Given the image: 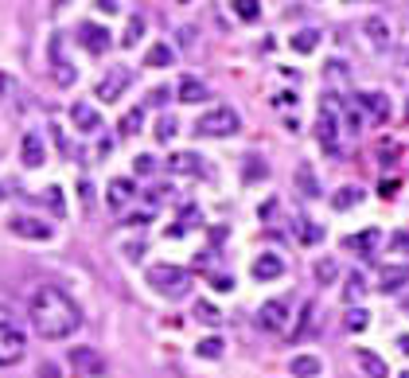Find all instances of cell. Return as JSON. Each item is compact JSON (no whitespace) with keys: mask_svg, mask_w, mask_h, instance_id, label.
Wrapping results in <instances>:
<instances>
[{"mask_svg":"<svg viewBox=\"0 0 409 378\" xmlns=\"http://www.w3.org/2000/svg\"><path fill=\"white\" fill-rule=\"evenodd\" d=\"M363 35L370 39V47L382 51L386 43H390V24H386L382 16H370V20H363Z\"/></svg>","mask_w":409,"mask_h":378,"instance_id":"obj_18","label":"cell"},{"mask_svg":"<svg viewBox=\"0 0 409 378\" xmlns=\"http://www.w3.org/2000/svg\"><path fill=\"white\" fill-rule=\"evenodd\" d=\"M289 370L296 378H320V370H324V363L316 359V355H296V359L289 363Z\"/></svg>","mask_w":409,"mask_h":378,"instance_id":"obj_22","label":"cell"},{"mask_svg":"<svg viewBox=\"0 0 409 378\" xmlns=\"http://www.w3.org/2000/svg\"><path fill=\"white\" fill-rule=\"evenodd\" d=\"M367 324H370V312L367 308H351L347 312V332H367Z\"/></svg>","mask_w":409,"mask_h":378,"instance_id":"obj_34","label":"cell"},{"mask_svg":"<svg viewBox=\"0 0 409 378\" xmlns=\"http://www.w3.org/2000/svg\"><path fill=\"white\" fill-rule=\"evenodd\" d=\"M133 172L137 176H152V172H156V156H144L141 152V156L133 160Z\"/></svg>","mask_w":409,"mask_h":378,"instance_id":"obj_38","label":"cell"},{"mask_svg":"<svg viewBox=\"0 0 409 378\" xmlns=\"http://www.w3.org/2000/svg\"><path fill=\"white\" fill-rule=\"evenodd\" d=\"M27 320H32L35 336L43 339H70L78 328H82V308L75 304V296L58 285H39L32 293V304H27Z\"/></svg>","mask_w":409,"mask_h":378,"instance_id":"obj_1","label":"cell"},{"mask_svg":"<svg viewBox=\"0 0 409 378\" xmlns=\"http://www.w3.org/2000/svg\"><path fill=\"white\" fill-rule=\"evenodd\" d=\"M133 195H137L133 179H109V207H113V210H121Z\"/></svg>","mask_w":409,"mask_h":378,"instance_id":"obj_21","label":"cell"},{"mask_svg":"<svg viewBox=\"0 0 409 378\" xmlns=\"http://www.w3.org/2000/svg\"><path fill=\"white\" fill-rule=\"evenodd\" d=\"M98 8L101 12H117V0H98Z\"/></svg>","mask_w":409,"mask_h":378,"instance_id":"obj_48","label":"cell"},{"mask_svg":"<svg viewBox=\"0 0 409 378\" xmlns=\"http://www.w3.org/2000/svg\"><path fill=\"white\" fill-rule=\"evenodd\" d=\"M401 312H405V316H409V301H405V304H401Z\"/></svg>","mask_w":409,"mask_h":378,"instance_id":"obj_50","label":"cell"},{"mask_svg":"<svg viewBox=\"0 0 409 378\" xmlns=\"http://www.w3.org/2000/svg\"><path fill=\"white\" fill-rule=\"evenodd\" d=\"M390 250H398V253H405V250H409V227H401L398 234L390 238Z\"/></svg>","mask_w":409,"mask_h":378,"instance_id":"obj_42","label":"cell"},{"mask_svg":"<svg viewBox=\"0 0 409 378\" xmlns=\"http://www.w3.org/2000/svg\"><path fill=\"white\" fill-rule=\"evenodd\" d=\"M141 125H144V110L137 106V110H129L125 118H121V125H117V129H121V137H137V133H141Z\"/></svg>","mask_w":409,"mask_h":378,"instance_id":"obj_28","label":"cell"},{"mask_svg":"<svg viewBox=\"0 0 409 378\" xmlns=\"http://www.w3.org/2000/svg\"><path fill=\"white\" fill-rule=\"evenodd\" d=\"M149 219H152V215H129L125 222H129V227H144V222H149Z\"/></svg>","mask_w":409,"mask_h":378,"instance_id":"obj_46","label":"cell"},{"mask_svg":"<svg viewBox=\"0 0 409 378\" xmlns=\"http://www.w3.org/2000/svg\"><path fill=\"white\" fill-rule=\"evenodd\" d=\"M0 203H4V184H0Z\"/></svg>","mask_w":409,"mask_h":378,"instance_id":"obj_51","label":"cell"},{"mask_svg":"<svg viewBox=\"0 0 409 378\" xmlns=\"http://www.w3.org/2000/svg\"><path fill=\"white\" fill-rule=\"evenodd\" d=\"M27 351V339L20 332L16 316H12L8 304H0V367H16Z\"/></svg>","mask_w":409,"mask_h":378,"instance_id":"obj_2","label":"cell"},{"mask_svg":"<svg viewBox=\"0 0 409 378\" xmlns=\"http://www.w3.org/2000/svg\"><path fill=\"white\" fill-rule=\"evenodd\" d=\"M47 207L55 210V219L67 215V207H63V191H58V187H47Z\"/></svg>","mask_w":409,"mask_h":378,"instance_id":"obj_39","label":"cell"},{"mask_svg":"<svg viewBox=\"0 0 409 378\" xmlns=\"http://www.w3.org/2000/svg\"><path fill=\"white\" fill-rule=\"evenodd\" d=\"M8 230L16 238H27V242H51L55 238V227L43 219H32V215H16V219L8 222Z\"/></svg>","mask_w":409,"mask_h":378,"instance_id":"obj_5","label":"cell"},{"mask_svg":"<svg viewBox=\"0 0 409 378\" xmlns=\"http://www.w3.org/2000/svg\"><path fill=\"white\" fill-rule=\"evenodd\" d=\"M359 106H367V110L375 113L378 121H386V118H390V101H386V94H378V90L359 94Z\"/></svg>","mask_w":409,"mask_h":378,"instance_id":"obj_23","label":"cell"},{"mask_svg":"<svg viewBox=\"0 0 409 378\" xmlns=\"http://www.w3.org/2000/svg\"><path fill=\"white\" fill-rule=\"evenodd\" d=\"M234 16L246 20V24H253V20L261 16V0H234Z\"/></svg>","mask_w":409,"mask_h":378,"instance_id":"obj_30","label":"cell"},{"mask_svg":"<svg viewBox=\"0 0 409 378\" xmlns=\"http://www.w3.org/2000/svg\"><path fill=\"white\" fill-rule=\"evenodd\" d=\"M172 59H175V51L168 43H152L149 55H144V67H172Z\"/></svg>","mask_w":409,"mask_h":378,"instance_id":"obj_25","label":"cell"},{"mask_svg":"<svg viewBox=\"0 0 409 378\" xmlns=\"http://www.w3.org/2000/svg\"><path fill=\"white\" fill-rule=\"evenodd\" d=\"M320 238H324V227H316V222H308V219H304L301 222V242H320Z\"/></svg>","mask_w":409,"mask_h":378,"instance_id":"obj_37","label":"cell"},{"mask_svg":"<svg viewBox=\"0 0 409 378\" xmlns=\"http://www.w3.org/2000/svg\"><path fill=\"white\" fill-rule=\"evenodd\" d=\"M215 289H222V293H230L234 285H230V277H215Z\"/></svg>","mask_w":409,"mask_h":378,"instance_id":"obj_47","label":"cell"},{"mask_svg":"<svg viewBox=\"0 0 409 378\" xmlns=\"http://www.w3.org/2000/svg\"><path fill=\"white\" fill-rule=\"evenodd\" d=\"M129 82H133V70L129 67H109V75L98 82V98L101 101H117L129 90Z\"/></svg>","mask_w":409,"mask_h":378,"instance_id":"obj_6","label":"cell"},{"mask_svg":"<svg viewBox=\"0 0 409 378\" xmlns=\"http://www.w3.org/2000/svg\"><path fill=\"white\" fill-rule=\"evenodd\" d=\"M149 285L152 293L168 296V301H180V296H187V289H191V273H187L184 265H152L149 269Z\"/></svg>","mask_w":409,"mask_h":378,"instance_id":"obj_3","label":"cell"},{"mask_svg":"<svg viewBox=\"0 0 409 378\" xmlns=\"http://www.w3.org/2000/svg\"><path fill=\"white\" fill-rule=\"evenodd\" d=\"M316 47H320V32H312V27H308V32H296V35H292V51L312 55Z\"/></svg>","mask_w":409,"mask_h":378,"instance_id":"obj_27","label":"cell"},{"mask_svg":"<svg viewBox=\"0 0 409 378\" xmlns=\"http://www.w3.org/2000/svg\"><path fill=\"white\" fill-rule=\"evenodd\" d=\"M195 320H199V324H207V328H218V324H222V312H218L215 304L199 301V304H195Z\"/></svg>","mask_w":409,"mask_h":378,"instance_id":"obj_29","label":"cell"},{"mask_svg":"<svg viewBox=\"0 0 409 378\" xmlns=\"http://www.w3.org/2000/svg\"><path fill=\"white\" fill-rule=\"evenodd\" d=\"M405 285H409V261H405V265H386L382 269V285H378V289H382L386 296L398 293V289H405Z\"/></svg>","mask_w":409,"mask_h":378,"instance_id":"obj_17","label":"cell"},{"mask_svg":"<svg viewBox=\"0 0 409 378\" xmlns=\"http://www.w3.org/2000/svg\"><path fill=\"white\" fill-rule=\"evenodd\" d=\"M20 160H24V168H43L47 149H43L39 133H24V137H20Z\"/></svg>","mask_w":409,"mask_h":378,"instance_id":"obj_11","label":"cell"},{"mask_svg":"<svg viewBox=\"0 0 409 378\" xmlns=\"http://www.w3.org/2000/svg\"><path fill=\"white\" fill-rule=\"evenodd\" d=\"M261 176H269V168L258 156H246V179H261Z\"/></svg>","mask_w":409,"mask_h":378,"instance_id":"obj_40","label":"cell"},{"mask_svg":"<svg viewBox=\"0 0 409 378\" xmlns=\"http://www.w3.org/2000/svg\"><path fill=\"white\" fill-rule=\"evenodd\" d=\"M141 35H144V20L133 16V20H129V27H125V35H121V47H137Z\"/></svg>","mask_w":409,"mask_h":378,"instance_id":"obj_33","label":"cell"},{"mask_svg":"<svg viewBox=\"0 0 409 378\" xmlns=\"http://www.w3.org/2000/svg\"><path fill=\"white\" fill-rule=\"evenodd\" d=\"M175 137V118H160V125H156V141H172Z\"/></svg>","mask_w":409,"mask_h":378,"instance_id":"obj_41","label":"cell"},{"mask_svg":"<svg viewBox=\"0 0 409 378\" xmlns=\"http://www.w3.org/2000/svg\"><path fill=\"white\" fill-rule=\"evenodd\" d=\"M398 351H401V355H409V336H398Z\"/></svg>","mask_w":409,"mask_h":378,"instance_id":"obj_49","label":"cell"},{"mask_svg":"<svg viewBox=\"0 0 409 378\" xmlns=\"http://www.w3.org/2000/svg\"><path fill=\"white\" fill-rule=\"evenodd\" d=\"M347 125H351V133H359V129H363V113L351 110V113H347Z\"/></svg>","mask_w":409,"mask_h":378,"instance_id":"obj_43","label":"cell"},{"mask_svg":"<svg viewBox=\"0 0 409 378\" xmlns=\"http://www.w3.org/2000/svg\"><path fill=\"white\" fill-rule=\"evenodd\" d=\"M175 98L187 101V106H195V101L207 98V86H203L199 78H184V82H180V90H175Z\"/></svg>","mask_w":409,"mask_h":378,"instance_id":"obj_24","label":"cell"},{"mask_svg":"<svg viewBox=\"0 0 409 378\" xmlns=\"http://www.w3.org/2000/svg\"><path fill=\"white\" fill-rule=\"evenodd\" d=\"M316 137H320V144H324V149H332L335 152V141H339V121H335V113L327 110H320V125H316Z\"/></svg>","mask_w":409,"mask_h":378,"instance_id":"obj_15","label":"cell"},{"mask_svg":"<svg viewBox=\"0 0 409 378\" xmlns=\"http://www.w3.org/2000/svg\"><path fill=\"white\" fill-rule=\"evenodd\" d=\"M363 293H367V281H363V273H351V277H347V289H343V301L355 304V301H363Z\"/></svg>","mask_w":409,"mask_h":378,"instance_id":"obj_31","label":"cell"},{"mask_svg":"<svg viewBox=\"0 0 409 378\" xmlns=\"http://www.w3.org/2000/svg\"><path fill=\"white\" fill-rule=\"evenodd\" d=\"M258 324L265 332H284V324H289V301H265L258 308Z\"/></svg>","mask_w":409,"mask_h":378,"instance_id":"obj_9","label":"cell"},{"mask_svg":"<svg viewBox=\"0 0 409 378\" xmlns=\"http://www.w3.org/2000/svg\"><path fill=\"white\" fill-rule=\"evenodd\" d=\"M312 324H316V304H304V316H301V324H296V336H308L312 332Z\"/></svg>","mask_w":409,"mask_h":378,"instance_id":"obj_36","label":"cell"},{"mask_svg":"<svg viewBox=\"0 0 409 378\" xmlns=\"http://www.w3.org/2000/svg\"><path fill=\"white\" fill-rule=\"evenodd\" d=\"M222 339H218V336H210V339H203V344H199V355H207V359H222Z\"/></svg>","mask_w":409,"mask_h":378,"instance_id":"obj_35","label":"cell"},{"mask_svg":"<svg viewBox=\"0 0 409 378\" xmlns=\"http://www.w3.org/2000/svg\"><path fill=\"white\" fill-rule=\"evenodd\" d=\"M292 179H296V191H301L304 199H320V195H324V187H320V179H316V168H312L308 160H301V164H296Z\"/></svg>","mask_w":409,"mask_h":378,"instance_id":"obj_12","label":"cell"},{"mask_svg":"<svg viewBox=\"0 0 409 378\" xmlns=\"http://www.w3.org/2000/svg\"><path fill=\"white\" fill-rule=\"evenodd\" d=\"M281 273H284L281 253H261V258L253 261V277H258V281H277Z\"/></svg>","mask_w":409,"mask_h":378,"instance_id":"obj_16","label":"cell"},{"mask_svg":"<svg viewBox=\"0 0 409 378\" xmlns=\"http://www.w3.org/2000/svg\"><path fill=\"white\" fill-rule=\"evenodd\" d=\"M39 378H58V367H55V363H43V367H39Z\"/></svg>","mask_w":409,"mask_h":378,"instance_id":"obj_45","label":"cell"},{"mask_svg":"<svg viewBox=\"0 0 409 378\" xmlns=\"http://www.w3.org/2000/svg\"><path fill=\"white\" fill-rule=\"evenodd\" d=\"M382 242L378 230H363V234H347L343 238V250H359V253H375V246Z\"/></svg>","mask_w":409,"mask_h":378,"instance_id":"obj_20","label":"cell"},{"mask_svg":"<svg viewBox=\"0 0 409 378\" xmlns=\"http://www.w3.org/2000/svg\"><path fill=\"white\" fill-rule=\"evenodd\" d=\"M168 168H172L175 176H199L203 164H199L195 152H175V156H168Z\"/></svg>","mask_w":409,"mask_h":378,"instance_id":"obj_19","label":"cell"},{"mask_svg":"<svg viewBox=\"0 0 409 378\" xmlns=\"http://www.w3.org/2000/svg\"><path fill=\"white\" fill-rule=\"evenodd\" d=\"M51 78H55V86H75V78H78V70L63 55V35L51 39Z\"/></svg>","mask_w":409,"mask_h":378,"instance_id":"obj_8","label":"cell"},{"mask_svg":"<svg viewBox=\"0 0 409 378\" xmlns=\"http://www.w3.org/2000/svg\"><path fill=\"white\" fill-rule=\"evenodd\" d=\"M78 43H82L90 55H106L109 51V32L101 24H90V20H82L78 24Z\"/></svg>","mask_w":409,"mask_h":378,"instance_id":"obj_10","label":"cell"},{"mask_svg":"<svg viewBox=\"0 0 409 378\" xmlns=\"http://www.w3.org/2000/svg\"><path fill=\"white\" fill-rule=\"evenodd\" d=\"M359 199H363V191H359L355 184H347V187H339V191L332 195V207H335V210H351Z\"/></svg>","mask_w":409,"mask_h":378,"instance_id":"obj_26","label":"cell"},{"mask_svg":"<svg viewBox=\"0 0 409 378\" xmlns=\"http://www.w3.org/2000/svg\"><path fill=\"white\" fill-rule=\"evenodd\" d=\"M70 121H75L78 133H98L101 129V113L94 110L90 101H75V106H70Z\"/></svg>","mask_w":409,"mask_h":378,"instance_id":"obj_13","label":"cell"},{"mask_svg":"<svg viewBox=\"0 0 409 378\" xmlns=\"http://www.w3.org/2000/svg\"><path fill=\"white\" fill-rule=\"evenodd\" d=\"M242 129V118L230 110V106H218V110L203 113L199 121H195V133L199 137H210V141H222V137H234Z\"/></svg>","mask_w":409,"mask_h":378,"instance_id":"obj_4","label":"cell"},{"mask_svg":"<svg viewBox=\"0 0 409 378\" xmlns=\"http://www.w3.org/2000/svg\"><path fill=\"white\" fill-rule=\"evenodd\" d=\"M394 191H398V184H394V179H386V184L378 187V195H382V199H394Z\"/></svg>","mask_w":409,"mask_h":378,"instance_id":"obj_44","label":"cell"},{"mask_svg":"<svg viewBox=\"0 0 409 378\" xmlns=\"http://www.w3.org/2000/svg\"><path fill=\"white\" fill-rule=\"evenodd\" d=\"M312 273H316V281H320V285H332V281L339 277V265H335L332 258H320V261H316V269H312Z\"/></svg>","mask_w":409,"mask_h":378,"instance_id":"obj_32","label":"cell"},{"mask_svg":"<svg viewBox=\"0 0 409 378\" xmlns=\"http://www.w3.org/2000/svg\"><path fill=\"white\" fill-rule=\"evenodd\" d=\"M70 367L82 378H101L106 374V359H101L94 347H70Z\"/></svg>","mask_w":409,"mask_h":378,"instance_id":"obj_7","label":"cell"},{"mask_svg":"<svg viewBox=\"0 0 409 378\" xmlns=\"http://www.w3.org/2000/svg\"><path fill=\"white\" fill-rule=\"evenodd\" d=\"M355 363H359L363 378H390V367H386V359H378L370 347H355Z\"/></svg>","mask_w":409,"mask_h":378,"instance_id":"obj_14","label":"cell"}]
</instances>
